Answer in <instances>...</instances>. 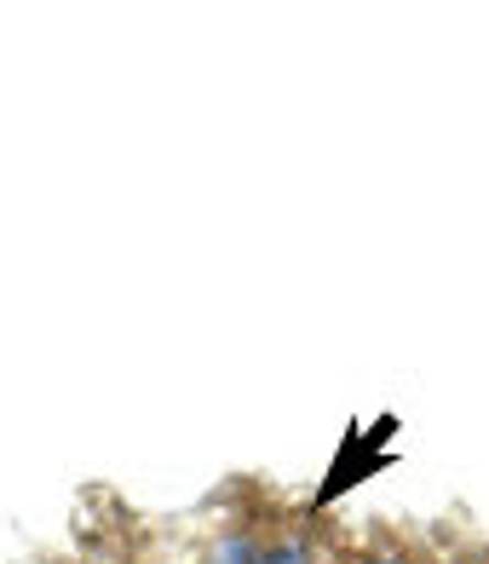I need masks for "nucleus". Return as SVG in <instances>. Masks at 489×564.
<instances>
[{
    "label": "nucleus",
    "mask_w": 489,
    "mask_h": 564,
    "mask_svg": "<svg viewBox=\"0 0 489 564\" xmlns=\"http://www.w3.org/2000/svg\"><path fill=\"white\" fill-rule=\"evenodd\" d=\"M260 564H312V558H305V547H300V542H276Z\"/></svg>",
    "instance_id": "f03ea898"
},
{
    "label": "nucleus",
    "mask_w": 489,
    "mask_h": 564,
    "mask_svg": "<svg viewBox=\"0 0 489 564\" xmlns=\"http://www.w3.org/2000/svg\"><path fill=\"white\" fill-rule=\"evenodd\" d=\"M214 564H260V553H253L248 535H225V542L214 547Z\"/></svg>",
    "instance_id": "f257e3e1"
}]
</instances>
